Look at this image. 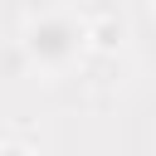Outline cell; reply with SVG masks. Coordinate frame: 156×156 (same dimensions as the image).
Listing matches in <instances>:
<instances>
[{
	"mask_svg": "<svg viewBox=\"0 0 156 156\" xmlns=\"http://www.w3.org/2000/svg\"><path fill=\"white\" fill-rule=\"evenodd\" d=\"M5 156H24V151H5Z\"/></svg>",
	"mask_w": 156,
	"mask_h": 156,
	"instance_id": "1",
	"label": "cell"
}]
</instances>
